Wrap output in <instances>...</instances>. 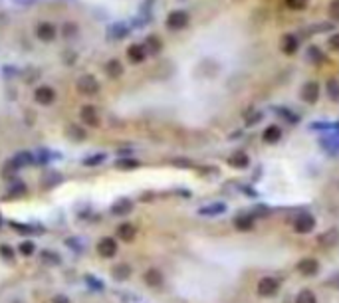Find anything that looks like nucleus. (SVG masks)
I'll list each match as a JSON object with an SVG mask.
<instances>
[{
	"mask_svg": "<svg viewBox=\"0 0 339 303\" xmlns=\"http://www.w3.org/2000/svg\"><path fill=\"white\" fill-rule=\"evenodd\" d=\"M117 167L119 168H133V167H137V161H119Z\"/></svg>",
	"mask_w": 339,
	"mask_h": 303,
	"instance_id": "obj_30",
	"label": "nucleus"
},
{
	"mask_svg": "<svg viewBox=\"0 0 339 303\" xmlns=\"http://www.w3.org/2000/svg\"><path fill=\"white\" fill-rule=\"evenodd\" d=\"M36 34H38V38L42 42H52L56 38V28L52 24H40L38 30H36Z\"/></svg>",
	"mask_w": 339,
	"mask_h": 303,
	"instance_id": "obj_15",
	"label": "nucleus"
},
{
	"mask_svg": "<svg viewBox=\"0 0 339 303\" xmlns=\"http://www.w3.org/2000/svg\"><path fill=\"white\" fill-rule=\"evenodd\" d=\"M327 95L331 101H339V81L337 79L327 81Z\"/></svg>",
	"mask_w": 339,
	"mask_h": 303,
	"instance_id": "obj_23",
	"label": "nucleus"
},
{
	"mask_svg": "<svg viewBox=\"0 0 339 303\" xmlns=\"http://www.w3.org/2000/svg\"><path fill=\"white\" fill-rule=\"evenodd\" d=\"M79 117H81V123H86L90 127H97L99 125V115H97L93 105H83L81 111H79Z\"/></svg>",
	"mask_w": 339,
	"mask_h": 303,
	"instance_id": "obj_7",
	"label": "nucleus"
},
{
	"mask_svg": "<svg viewBox=\"0 0 339 303\" xmlns=\"http://www.w3.org/2000/svg\"><path fill=\"white\" fill-rule=\"evenodd\" d=\"M111 275L117 279V281H123L131 275V268L129 266H125V264H117L113 270H111Z\"/></svg>",
	"mask_w": 339,
	"mask_h": 303,
	"instance_id": "obj_21",
	"label": "nucleus"
},
{
	"mask_svg": "<svg viewBox=\"0 0 339 303\" xmlns=\"http://www.w3.org/2000/svg\"><path fill=\"white\" fill-rule=\"evenodd\" d=\"M317 242H320V246H324V248H333V246H337V242H339V232H337V228H331V230H327L325 234H322L320 238H317Z\"/></svg>",
	"mask_w": 339,
	"mask_h": 303,
	"instance_id": "obj_10",
	"label": "nucleus"
},
{
	"mask_svg": "<svg viewBox=\"0 0 339 303\" xmlns=\"http://www.w3.org/2000/svg\"><path fill=\"white\" fill-rule=\"evenodd\" d=\"M34 99H36L40 105H50V103H54V99H56V91H54L52 88H48V85H42V88H38V90L34 91Z\"/></svg>",
	"mask_w": 339,
	"mask_h": 303,
	"instance_id": "obj_8",
	"label": "nucleus"
},
{
	"mask_svg": "<svg viewBox=\"0 0 339 303\" xmlns=\"http://www.w3.org/2000/svg\"><path fill=\"white\" fill-rule=\"evenodd\" d=\"M76 88H77V91H79V93L93 95V93H97V91H99V83H97V79H95L93 76L86 74V76H81V77L77 79Z\"/></svg>",
	"mask_w": 339,
	"mask_h": 303,
	"instance_id": "obj_2",
	"label": "nucleus"
},
{
	"mask_svg": "<svg viewBox=\"0 0 339 303\" xmlns=\"http://www.w3.org/2000/svg\"><path fill=\"white\" fill-rule=\"evenodd\" d=\"M262 139L266 141V143H278L280 139H282V129L278 127V125H270V127H266L264 129V133H262Z\"/></svg>",
	"mask_w": 339,
	"mask_h": 303,
	"instance_id": "obj_11",
	"label": "nucleus"
},
{
	"mask_svg": "<svg viewBox=\"0 0 339 303\" xmlns=\"http://www.w3.org/2000/svg\"><path fill=\"white\" fill-rule=\"evenodd\" d=\"M302 99L308 101V103H315L320 99V85L315 81H308L304 88H302Z\"/></svg>",
	"mask_w": 339,
	"mask_h": 303,
	"instance_id": "obj_9",
	"label": "nucleus"
},
{
	"mask_svg": "<svg viewBox=\"0 0 339 303\" xmlns=\"http://www.w3.org/2000/svg\"><path fill=\"white\" fill-rule=\"evenodd\" d=\"M52 303H72V301H70L66 295H56V297L52 299Z\"/></svg>",
	"mask_w": 339,
	"mask_h": 303,
	"instance_id": "obj_32",
	"label": "nucleus"
},
{
	"mask_svg": "<svg viewBox=\"0 0 339 303\" xmlns=\"http://www.w3.org/2000/svg\"><path fill=\"white\" fill-rule=\"evenodd\" d=\"M145 284L151 286V288H159L163 284V273L157 270V268H151L145 272Z\"/></svg>",
	"mask_w": 339,
	"mask_h": 303,
	"instance_id": "obj_13",
	"label": "nucleus"
},
{
	"mask_svg": "<svg viewBox=\"0 0 339 303\" xmlns=\"http://www.w3.org/2000/svg\"><path fill=\"white\" fill-rule=\"evenodd\" d=\"M228 165L234 167V168H246L250 165V159H248L246 153H234V155L228 159Z\"/></svg>",
	"mask_w": 339,
	"mask_h": 303,
	"instance_id": "obj_17",
	"label": "nucleus"
},
{
	"mask_svg": "<svg viewBox=\"0 0 339 303\" xmlns=\"http://www.w3.org/2000/svg\"><path fill=\"white\" fill-rule=\"evenodd\" d=\"M329 286L335 288V289H339V273H335V275L329 279Z\"/></svg>",
	"mask_w": 339,
	"mask_h": 303,
	"instance_id": "obj_33",
	"label": "nucleus"
},
{
	"mask_svg": "<svg viewBox=\"0 0 339 303\" xmlns=\"http://www.w3.org/2000/svg\"><path fill=\"white\" fill-rule=\"evenodd\" d=\"M329 16L333 20H339V0H333V2L329 4Z\"/></svg>",
	"mask_w": 339,
	"mask_h": 303,
	"instance_id": "obj_27",
	"label": "nucleus"
},
{
	"mask_svg": "<svg viewBox=\"0 0 339 303\" xmlns=\"http://www.w3.org/2000/svg\"><path fill=\"white\" fill-rule=\"evenodd\" d=\"M14 303H22V301H14Z\"/></svg>",
	"mask_w": 339,
	"mask_h": 303,
	"instance_id": "obj_37",
	"label": "nucleus"
},
{
	"mask_svg": "<svg viewBox=\"0 0 339 303\" xmlns=\"http://www.w3.org/2000/svg\"><path fill=\"white\" fill-rule=\"evenodd\" d=\"M14 163H16V165H28V163H32V155H28V153H20V155L16 157Z\"/></svg>",
	"mask_w": 339,
	"mask_h": 303,
	"instance_id": "obj_28",
	"label": "nucleus"
},
{
	"mask_svg": "<svg viewBox=\"0 0 339 303\" xmlns=\"http://www.w3.org/2000/svg\"><path fill=\"white\" fill-rule=\"evenodd\" d=\"M117 234H119L121 240H125V242H131L133 238H135V226L125 222V224H121V226L117 228Z\"/></svg>",
	"mask_w": 339,
	"mask_h": 303,
	"instance_id": "obj_18",
	"label": "nucleus"
},
{
	"mask_svg": "<svg viewBox=\"0 0 339 303\" xmlns=\"http://www.w3.org/2000/svg\"><path fill=\"white\" fill-rule=\"evenodd\" d=\"M199 212H200L202 216H218V214H224V212H226V206H224L222 202H218V204L204 206V208H200Z\"/></svg>",
	"mask_w": 339,
	"mask_h": 303,
	"instance_id": "obj_20",
	"label": "nucleus"
},
{
	"mask_svg": "<svg viewBox=\"0 0 339 303\" xmlns=\"http://www.w3.org/2000/svg\"><path fill=\"white\" fill-rule=\"evenodd\" d=\"M0 254H2L4 258H12V250L8 246H0Z\"/></svg>",
	"mask_w": 339,
	"mask_h": 303,
	"instance_id": "obj_34",
	"label": "nucleus"
},
{
	"mask_svg": "<svg viewBox=\"0 0 339 303\" xmlns=\"http://www.w3.org/2000/svg\"><path fill=\"white\" fill-rule=\"evenodd\" d=\"M99 161H103V155H99L97 159H88L86 163H88V165H95V163H99Z\"/></svg>",
	"mask_w": 339,
	"mask_h": 303,
	"instance_id": "obj_35",
	"label": "nucleus"
},
{
	"mask_svg": "<svg viewBox=\"0 0 339 303\" xmlns=\"http://www.w3.org/2000/svg\"><path fill=\"white\" fill-rule=\"evenodd\" d=\"M97 254L101 258H113L117 254V242L113 240V238H101L99 244H97Z\"/></svg>",
	"mask_w": 339,
	"mask_h": 303,
	"instance_id": "obj_6",
	"label": "nucleus"
},
{
	"mask_svg": "<svg viewBox=\"0 0 339 303\" xmlns=\"http://www.w3.org/2000/svg\"><path fill=\"white\" fill-rule=\"evenodd\" d=\"M298 272L306 277H311V275H315L317 272H320V262H317L315 258H304L298 262Z\"/></svg>",
	"mask_w": 339,
	"mask_h": 303,
	"instance_id": "obj_5",
	"label": "nucleus"
},
{
	"mask_svg": "<svg viewBox=\"0 0 339 303\" xmlns=\"http://www.w3.org/2000/svg\"><path fill=\"white\" fill-rule=\"evenodd\" d=\"M147 52H145V46L143 44H133L129 46V50H127V58H129L133 63H141L145 60Z\"/></svg>",
	"mask_w": 339,
	"mask_h": 303,
	"instance_id": "obj_12",
	"label": "nucleus"
},
{
	"mask_svg": "<svg viewBox=\"0 0 339 303\" xmlns=\"http://www.w3.org/2000/svg\"><path fill=\"white\" fill-rule=\"evenodd\" d=\"M313 228H315V218H313L311 214L304 212V214H300V216H295L293 230L298 232V234H309Z\"/></svg>",
	"mask_w": 339,
	"mask_h": 303,
	"instance_id": "obj_3",
	"label": "nucleus"
},
{
	"mask_svg": "<svg viewBox=\"0 0 339 303\" xmlns=\"http://www.w3.org/2000/svg\"><path fill=\"white\" fill-rule=\"evenodd\" d=\"M295 303H317V297H315L313 291L302 289V291L298 293V297H295Z\"/></svg>",
	"mask_w": 339,
	"mask_h": 303,
	"instance_id": "obj_22",
	"label": "nucleus"
},
{
	"mask_svg": "<svg viewBox=\"0 0 339 303\" xmlns=\"http://www.w3.org/2000/svg\"><path fill=\"white\" fill-rule=\"evenodd\" d=\"M329 48H331V50H335V52H339V32H337V34H333V36L329 38Z\"/></svg>",
	"mask_w": 339,
	"mask_h": 303,
	"instance_id": "obj_29",
	"label": "nucleus"
},
{
	"mask_svg": "<svg viewBox=\"0 0 339 303\" xmlns=\"http://www.w3.org/2000/svg\"><path fill=\"white\" fill-rule=\"evenodd\" d=\"M0 224H2V216H0Z\"/></svg>",
	"mask_w": 339,
	"mask_h": 303,
	"instance_id": "obj_36",
	"label": "nucleus"
},
{
	"mask_svg": "<svg viewBox=\"0 0 339 303\" xmlns=\"http://www.w3.org/2000/svg\"><path fill=\"white\" fill-rule=\"evenodd\" d=\"M280 291V279L276 277H262L258 281V295L260 297H274Z\"/></svg>",
	"mask_w": 339,
	"mask_h": 303,
	"instance_id": "obj_1",
	"label": "nucleus"
},
{
	"mask_svg": "<svg viewBox=\"0 0 339 303\" xmlns=\"http://www.w3.org/2000/svg\"><path fill=\"white\" fill-rule=\"evenodd\" d=\"M186 24H188V14L183 12V10L171 12L167 18V26L173 28V30H183V28H186Z\"/></svg>",
	"mask_w": 339,
	"mask_h": 303,
	"instance_id": "obj_4",
	"label": "nucleus"
},
{
	"mask_svg": "<svg viewBox=\"0 0 339 303\" xmlns=\"http://www.w3.org/2000/svg\"><path fill=\"white\" fill-rule=\"evenodd\" d=\"M131 208H133L131 200H119V202H115V204L111 206V214L123 216V214H127V212H131Z\"/></svg>",
	"mask_w": 339,
	"mask_h": 303,
	"instance_id": "obj_19",
	"label": "nucleus"
},
{
	"mask_svg": "<svg viewBox=\"0 0 339 303\" xmlns=\"http://www.w3.org/2000/svg\"><path fill=\"white\" fill-rule=\"evenodd\" d=\"M108 74H109L111 77H119V76L123 74V66H121L117 60H111V61L108 63Z\"/></svg>",
	"mask_w": 339,
	"mask_h": 303,
	"instance_id": "obj_24",
	"label": "nucleus"
},
{
	"mask_svg": "<svg viewBox=\"0 0 339 303\" xmlns=\"http://www.w3.org/2000/svg\"><path fill=\"white\" fill-rule=\"evenodd\" d=\"M234 228L238 232H250L254 228V218H252V216H236V218H234Z\"/></svg>",
	"mask_w": 339,
	"mask_h": 303,
	"instance_id": "obj_16",
	"label": "nucleus"
},
{
	"mask_svg": "<svg viewBox=\"0 0 339 303\" xmlns=\"http://www.w3.org/2000/svg\"><path fill=\"white\" fill-rule=\"evenodd\" d=\"M286 4L292 10H304L308 6V0H286Z\"/></svg>",
	"mask_w": 339,
	"mask_h": 303,
	"instance_id": "obj_25",
	"label": "nucleus"
},
{
	"mask_svg": "<svg viewBox=\"0 0 339 303\" xmlns=\"http://www.w3.org/2000/svg\"><path fill=\"white\" fill-rule=\"evenodd\" d=\"M295 50H298V40H295L293 34H286L282 38V52L292 56V54H295Z\"/></svg>",
	"mask_w": 339,
	"mask_h": 303,
	"instance_id": "obj_14",
	"label": "nucleus"
},
{
	"mask_svg": "<svg viewBox=\"0 0 339 303\" xmlns=\"http://www.w3.org/2000/svg\"><path fill=\"white\" fill-rule=\"evenodd\" d=\"M18 250H20V254H22V256H32L34 250H36V246L32 242H22V244L18 246Z\"/></svg>",
	"mask_w": 339,
	"mask_h": 303,
	"instance_id": "obj_26",
	"label": "nucleus"
},
{
	"mask_svg": "<svg viewBox=\"0 0 339 303\" xmlns=\"http://www.w3.org/2000/svg\"><path fill=\"white\" fill-rule=\"evenodd\" d=\"M147 42H149V44H151V50H153V52L161 50V40H157L155 36H153V38H149V40H147Z\"/></svg>",
	"mask_w": 339,
	"mask_h": 303,
	"instance_id": "obj_31",
	"label": "nucleus"
}]
</instances>
